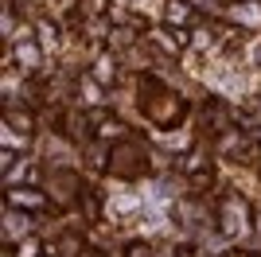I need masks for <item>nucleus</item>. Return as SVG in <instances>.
Wrapping results in <instances>:
<instances>
[{
    "label": "nucleus",
    "mask_w": 261,
    "mask_h": 257,
    "mask_svg": "<svg viewBox=\"0 0 261 257\" xmlns=\"http://www.w3.org/2000/svg\"><path fill=\"white\" fill-rule=\"evenodd\" d=\"M137 168H144V164H137V148H133V144H121V148H117V164H113V171H121V175H133Z\"/></svg>",
    "instance_id": "nucleus-1"
}]
</instances>
